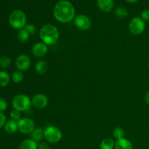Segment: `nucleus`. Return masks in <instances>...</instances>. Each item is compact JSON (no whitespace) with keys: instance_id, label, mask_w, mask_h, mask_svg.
I'll use <instances>...</instances> for the list:
<instances>
[{"instance_id":"obj_1","label":"nucleus","mask_w":149,"mask_h":149,"mask_svg":"<svg viewBox=\"0 0 149 149\" xmlns=\"http://www.w3.org/2000/svg\"><path fill=\"white\" fill-rule=\"evenodd\" d=\"M53 15L58 21L68 23L75 17V8L70 1L61 0L54 7Z\"/></svg>"},{"instance_id":"obj_2","label":"nucleus","mask_w":149,"mask_h":149,"mask_svg":"<svg viewBox=\"0 0 149 149\" xmlns=\"http://www.w3.org/2000/svg\"><path fill=\"white\" fill-rule=\"evenodd\" d=\"M39 36L42 42L47 45H52L59 39L60 33L56 26L52 24H46L41 28Z\"/></svg>"},{"instance_id":"obj_3","label":"nucleus","mask_w":149,"mask_h":149,"mask_svg":"<svg viewBox=\"0 0 149 149\" xmlns=\"http://www.w3.org/2000/svg\"><path fill=\"white\" fill-rule=\"evenodd\" d=\"M27 17L24 12L22 10H14L12 12L9 17V22L10 24L13 29H21L26 26Z\"/></svg>"},{"instance_id":"obj_4","label":"nucleus","mask_w":149,"mask_h":149,"mask_svg":"<svg viewBox=\"0 0 149 149\" xmlns=\"http://www.w3.org/2000/svg\"><path fill=\"white\" fill-rule=\"evenodd\" d=\"M31 100L30 97L26 95H16L13 100V106L14 109L20 112L26 111L30 109L31 106Z\"/></svg>"},{"instance_id":"obj_5","label":"nucleus","mask_w":149,"mask_h":149,"mask_svg":"<svg viewBox=\"0 0 149 149\" xmlns=\"http://www.w3.org/2000/svg\"><path fill=\"white\" fill-rule=\"evenodd\" d=\"M63 134L61 130L55 126H49L45 130V138L47 142L57 143L62 139Z\"/></svg>"},{"instance_id":"obj_6","label":"nucleus","mask_w":149,"mask_h":149,"mask_svg":"<svg viewBox=\"0 0 149 149\" xmlns=\"http://www.w3.org/2000/svg\"><path fill=\"white\" fill-rule=\"evenodd\" d=\"M129 31L132 34L135 36L141 34L143 33L146 29V23L145 21L140 17H135L130 21Z\"/></svg>"},{"instance_id":"obj_7","label":"nucleus","mask_w":149,"mask_h":149,"mask_svg":"<svg viewBox=\"0 0 149 149\" xmlns=\"http://www.w3.org/2000/svg\"><path fill=\"white\" fill-rule=\"evenodd\" d=\"M18 130L23 134H31L36 127L33 119L30 118H21L17 122Z\"/></svg>"},{"instance_id":"obj_8","label":"nucleus","mask_w":149,"mask_h":149,"mask_svg":"<svg viewBox=\"0 0 149 149\" xmlns=\"http://www.w3.org/2000/svg\"><path fill=\"white\" fill-rule=\"evenodd\" d=\"M74 25L81 31H88L91 29V20L84 15H78L74 17Z\"/></svg>"},{"instance_id":"obj_9","label":"nucleus","mask_w":149,"mask_h":149,"mask_svg":"<svg viewBox=\"0 0 149 149\" xmlns=\"http://www.w3.org/2000/svg\"><path fill=\"white\" fill-rule=\"evenodd\" d=\"M49 103L47 97L43 94H37L33 96L31 100V104L36 109H43L47 106Z\"/></svg>"},{"instance_id":"obj_10","label":"nucleus","mask_w":149,"mask_h":149,"mask_svg":"<svg viewBox=\"0 0 149 149\" xmlns=\"http://www.w3.org/2000/svg\"><path fill=\"white\" fill-rule=\"evenodd\" d=\"M16 67L20 71H26L30 68L31 60L29 56L24 54L20 55L16 59Z\"/></svg>"},{"instance_id":"obj_11","label":"nucleus","mask_w":149,"mask_h":149,"mask_svg":"<svg viewBox=\"0 0 149 149\" xmlns=\"http://www.w3.org/2000/svg\"><path fill=\"white\" fill-rule=\"evenodd\" d=\"M47 45L44 43V42H37L35 45H33L31 49L32 54L34 56L38 57V58L45 56L47 53Z\"/></svg>"},{"instance_id":"obj_12","label":"nucleus","mask_w":149,"mask_h":149,"mask_svg":"<svg viewBox=\"0 0 149 149\" xmlns=\"http://www.w3.org/2000/svg\"><path fill=\"white\" fill-rule=\"evenodd\" d=\"M97 4L101 11L109 13L113 10L114 2L113 0H97Z\"/></svg>"},{"instance_id":"obj_13","label":"nucleus","mask_w":149,"mask_h":149,"mask_svg":"<svg viewBox=\"0 0 149 149\" xmlns=\"http://www.w3.org/2000/svg\"><path fill=\"white\" fill-rule=\"evenodd\" d=\"M115 149H133V145L127 138H121L115 141Z\"/></svg>"},{"instance_id":"obj_14","label":"nucleus","mask_w":149,"mask_h":149,"mask_svg":"<svg viewBox=\"0 0 149 149\" xmlns=\"http://www.w3.org/2000/svg\"><path fill=\"white\" fill-rule=\"evenodd\" d=\"M35 70H36V72L39 75H43V74H45L48 70L47 62L45 61H43V60H40V61H37V63H36V65H35Z\"/></svg>"},{"instance_id":"obj_15","label":"nucleus","mask_w":149,"mask_h":149,"mask_svg":"<svg viewBox=\"0 0 149 149\" xmlns=\"http://www.w3.org/2000/svg\"><path fill=\"white\" fill-rule=\"evenodd\" d=\"M4 130L9 134L15 133L17 132V130H18V128H17V122L13 120V119H10V120L7 121L6 122L5 125H4Z\"/></svg>"},{"instance_id":"obj_16","label":"nucleus","mask_w":149,"mask_h":149,"mask_svg":"<svg viewBox=\"0 0 149 149\" xmlns=\"http://www.w3.org/2000/svg\"><path fill=\"white\" fill-rule=\"evenodd\" d=\"M31 139L36 142H39L45 138V130L40 127H36L34 130L31 133Z\"/></svg>"},{"instance_id":"obj_17","label":"nucleus","mask_w":149,"mask_h":149,"mask_svg":"<svg viewBox=\"0 0 149 149\" xmlns=\"http://www.w3.org/2000/svg\"><path fill=\"white\" fill-rule=\"evenodd\" d=\"M38 143L33 139H26L22 141L20 145V149H37Z\"/></svg>"},{"instance_id":"obj_18","label":"nucleus","mask_w":149,"mask_h":149,"mask_svg":"<svg viewBox=\"0 0 149 149\" xmlns=\"http://www.w3.org/2000/svg\"><path fill=\"white\" fill-rule=\"evenodd\" d=\"M115 147V141L113 139L106 138L101 141L100 144V149H113Z\"/></svg>"},{"instance_id":"obj_19","label":"nucleus","mask_w":149,"mask_h":149,"mask_svg":"<svg viewBox=\"0 0 149 149\" xmlns=\"http://www.w3.org/2000/svg\"><path fill=\"white\" fill-rule=\"evenodd\" d=\"M10 77L8 73L4 71H0V87H4L10 83Z\"/></svg>"},{"instance_id":"obj_20","label":"nucleus","mask_w":149,"mask_h":149,"mask_svg":"<svg viewBox=\"0 0 149 149\" xmlns=\"http://www.w3.org/2000/svg\"><path fill=\"white\" fill-rule=\"evenodd\" d=\"M29 37H30V34L25 28L19 30L18 33H17V39L21 43H25V42H27Z\"/></svg>"},{"instance_id":"obj_21","label":"nucleus","mask_w":149,"mask_h":149,"mask_svg":"<svg viewBox=\"0 0 149 149\" xmlns=\"http://www.w3.org/2000/svg\"><path fill=\"white\" fill-rule=\"evenodd\" d=\"M115 15L119 18H125L128 15V11L125 7H118L115 10Z\"/></svg>"},{"instance_id":"obj_22","label":"nucleus","mask_w":149,"mask_h":149,"mask_svg":"<svg viewBox=\"0 0 149 149\" xmlns=\"http://www.w3.org/2000/svg\"><path fill=\"white\" fill-rule=\"evenodd\" d=\"M12 79L13 82L15 83H20L23 81V74L21 71H15L12 75Z\"/></svg>"},{"instance_id":"obj_23","label":"nucleus","mask_w":149,"mask_h":149,"mask_svg":"<svg viewBox=\"0 0 149 149\" xmlns=\"http://www.w3.org/2000/svg\"><path fill=\"white\" fill-rule=\"evenodd\" d=\"M10 65H11V60L9 57L3 56L0 58V67L1 68H8Z\"/></svg>"},{"instance_id":"obj_24","label":"nucleus","mask_w":149,"mask_h":149,"mask_svg":"<svg viewBox=\"0 0 149 149\" xmlns=\"http://www.w3.org/2000/svg\"><path fill=\"white\" fill-rule=\"evenodd\" d=\"M113 135L116 140L123 138L125 136V130L122 127H116L113 131Z\"/></svg>"},{"instance_id":"obj_25","label":"nucleus","mask_w":149,"mask_h":149,"mask_svg":"<svg viewBox=\"0 0 149 149\" xmlns=\"http://www.w3.org/2000/svg\"><path fill=\"white\" fill-rule=\"evenodd\" d=\"M20 116H21V114H20V112L19 111L14 109V110H13L10 112V117H11V119H13V120L18 122L21 119Z\"/></svg>"},{"instance_id":"obj_26","label":"nucleus","mask_w":149,"mask_h":149,"mask_svg":"<svg viewBox=\"0 0 149 149\" xmlns=\"http://www.w3.org/2000/svg\"><path fill=\"white\" fill-rule=\"evenodd\" d=\"M7 109V102L4 98L0 97V111L3 112Z\"/></svg>"},{"instance_id":"obj_27","label":"nucleus","mask_w":149,"mask_h":149,"mask_svg":"<svg viewBox=\"0 0 149 149\" xmlns=\"http://www.w3.org/2000/svg\"><path fill=\"white\" fill-rule=\"evenodd\" d=\"M24 28L27 30V31L29 32L30 35H33L35 33V32H36V28L32 24L26 25V26Z\"/></svg>"},{"instance_id":"obj_28","label":"nucleus","mask_w":149,"mask_h":149,"mask_svg":"<svg viewBox=\"0 0 149 149\" xmlns=\"http://www.w3.org/2000/svg\"><path fill=\"white\" fill-rule=\"evenodd\" d=\"M141 17L144 21H149V10H145L141 13Z\"/></svg>"},{"instance_id":"obj_29","label":"nucleus","mask_w":149,"mask_h":149,"mask_svg":"<svg viewBox=\"0 0 149 149\" xmlns=\"http://www.w3.org/2000/svg\"><path fill=\"white\" fill-rule=\"evenodd\" d=\"M6 116L3 112L0 111V129L6 124Z\"/></svg>"},{"instance_id":"obj_30","label":"nucleus","mask_w":149,"mask_h":149,"mask_svg":"<svg viewBox=\"0 0 149 149\" xmlns=\"http://www.w3.org/2000/svg\"><path fill=\"white\" fill-rule=\"evenodd\" d=\"M37 149H50L49 145L45 142H42L39 144H38V148Z\"/></svg>"},{"instance_id":"obj_31","label":"nucleus","mask_w":149,"mask_h":149,"mask_svg":"<svg viewBox=\"0 0 149 149\" xmlns=\"http://www.w3.org/2000/svg\"><path fill=\"white\" fill-rule=\"evenodd\" d=\"M145 100H146V102L147 104H148L149 106V91L146 93V95Z\"/></svg>"},{"instance_id":"obj_32","label":"nucleus","mask_w":149,"mask_h":149,"mask_svg":"<svg viewBox=\"0 0 149 149\" xmlns=\"http://www.w3.org/2000/svg\"><path fill=\"white\" fill-rule=\"evenodd\" d=\"M126 1H127V2L132 4V3H135V2H136V1H138V0H126Z\"/></svg>"},{"instance_id":"obj_33","label":"nucleus","mask_w":149,"mask_h":149,"mask_svg":"<svg viewBox=\"0 0 149 149\" xmlns=\"http://www.w3.org/2000/svg\"><path fill=\"white\" fill-rule=\"evenodd\" d=\"M148 69H149V59H148Z\"/></svg>"}]
</instances>
